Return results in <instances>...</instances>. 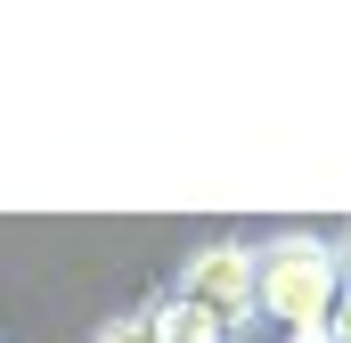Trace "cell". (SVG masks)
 <instances>
[{
    "mask_svg": "<svg viewBox=\"0 0 351 343\" xmlns=\"http://www.w3.org/2000/svg\"><path fill=\"white\" fill-rule=\"evenodd\" d=\"M254 294L262 327H319L343 303V246L327 229H262L254 237Z\"/></svg>",
    "mask_w": 351,
    "mask_h": 343,
    "instance_id": "6da1fadb",
    "label": "cell"
},
{
    "mask_svg": "<svg viewBox=\"0 0 351 343\" xmlns=\"http://www.w3.org/2000/svg\"><path fill=\"white\" fill-rule=\"evenodd\" d=\"M172 294H180V303H196V311H213L237 343H254V335H262L254 237H204V246H188V254H180V270H172Z\"/></svg>",
    "mask_w": 351,
    "mask_h": 343,
    "instance_id": "7a4b0ae2",
    "label": "cell"
},
{
    "mask_svg": "<svg viewBox=\"0 0 351 343\" xmlns=\"http://www.w3.org/2000/svg\"><path fill=\"white\" fill-rule=\"evenodd\" d=\"M139 319H147V335L156 343H237L213 311H196V303H180L172 286H156L147 303H139Z\"/></svg>",
    "mask_w": 351,
    "mask_h": 343,
    "instance_id": "3957f363",
    "label": "cell"
},
{
    "mask_svg": "<svg viewBox=\"0 0 351 343\" xmlns=\"http://www.w3.org/2000/svg\"><path fill=\"white\" fill-rule=\"evenodd\" d=\"M90 343H156V335H147V319H139V311H106V319L90 327Z\"/></svg>",
    "mask_w": 351,
    "mask_h": 343,
    "instance_id": "277c9868",
    "label": "cell"
},
{
    "mask_svg": "<svg viewBox=\"0 0 351 343\" xmlns=\"http://www.w3.org/2000/svg\"><path fill=\"white\" fill-rule=\"evenodd\" d=\"M278 343H335V327H327V319H319V327H286Z\"/></svg>",
    "mask_w": 351,
    "mask_h": 343,
    "instance_id": "5b68a950",
    "label": "cell"
},
{
    "mask_svg": "<svg viewBox=\"0 0 351 343\" xmlns=\"http://www.w3.org/2000/svg\"><path fill=\"white\" fill-rule=\"evenodd\" d=\"M327 327H335V343H351V286H343V303L327 311Z\"/></svg>",
    "mask_w": 351,
    "mask_h": 343,
    "instance_id": "8992f818",
    "label": "cell"
},
{
    "mask_svg": "<svg viewBox=\"0 0 351 343\" xmlns=\"http://www.w3.org/2000/svg\"><path fill=\"white\" fill-rule=\"evenodd\" d=\"M335 246H343V286H351V229H335Z\"/></svg>",
    "mask_w": 351,
    "mask_h": 343,
    "instance_id": "52a82bcc",
    "label": "cell"
},
{
    "mask_svg": "<svg viewBox=\"0 0 351 343\" xmlns=\"http://www.w3.org/2000/svg\"><path fill=\"white\" fill-rule=\"evenodd\" d=\"M0 343H8V335H0Z\"/></svg>",
    "mask_w": 351,
    "mask_h": 343,
    "instance_id": "ba28073f",
    "label": "cell"
}]
</instances>
